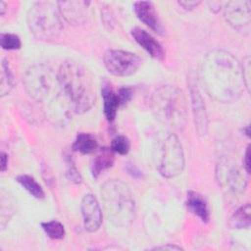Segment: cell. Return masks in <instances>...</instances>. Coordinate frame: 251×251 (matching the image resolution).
Returning <instances> with one entry per match:
<instances>
[{"instance_id":"obj_1","label":"cell","mask_w":251,"mask_h":251,"mask_svg":"<svg viewBox=\"0 0 251 251\" xmlns=\"http://www.w3.org/2000/svg\"><path fill=\"white\" fill-rule=\"evenodd\" d=\"M200 78L208 95L221 103L236 101L246 88L242 64L230 52H208L200 66Z\"/></svg>"},{"instance_id":"obj_2","label":"cell","mask_w":251,"mask_h":251,"mask_svg":"<svg viewBox=\"0 0 251 251\" xmlns=\"http://www.w3.org/2000/svg\"><path fill=\"white\" fill-rule=\"evenodd\" d=\"M57 75L61 90L73 111L81 114L92 108L96 101V88L87 68L75 61H65Z\"/></svg>"},{"instance_id":"obj_3","label":"cell","mask_w":251,"mask_h":251,"mask_svg":"<svg viewBox=\"0 0 251 251\" xmlns=\"http://www.w3.org/2000/svg\"><path fill=\"white\" fill-rule=\"evenodd\" d=\"M103 205L109 221L118 227L129 226L135 218V201L129 187L119 179L101 186Z\"/></svg>"},{"instance_id":"obj_4","label":"cell","mask_w":251,"mask_h":251,"mask_svg":"<svg viewBox=\"0 0 251 251\" xmlns=\"http://www.w3.org/2000/svg\"><path fill=\"white\" fill-rule=\"evenodd\" d=\"M151 108L156 118L167 126L180 130L187 122L186 98L178 87L162 85L151 96Z\"/></svg>"},{"instance_id":"obj_5","label":"cell","mask_w":251,"mask_h":251,"mask_svg":"<svg viewBox=\"0 0 251 251\" xmlns=\"http://www.w3.org/2000/svg\"><path fill=\"white\" fill-rule=\"evenodd\" d=\"M26 21L30 32L40 40L57 38L64 28L58 5L50 1L35 2L27 12Z\"/></svg>"},{"instance_id":"obj_6","label":"cell","mask_w":251,"mask_h":251,"mask_svg":"<svg viewBox=\"0 0 251 251\" xmlns=\"http://www.w3.org/2000/svg\"><path fill=\"white\" fill-rule=\"evenodd\" d=\"M24 85L28 96L36 102L45 103L54 89L60 88L57 73L43 64L29 67L24 75Z\"/></svg>"},{"instance_id":"obj_7","label":"cell","mask_w":251,"mask_h":251,"mask_svg":"<svg viewBox=\"0 0 251 251\" xmlns=\"http://www.w3.org/2000/svg\"><path fill=\"white\" fill-rule=\"evenodd\" d=\"M184 153L182 145L176 134H169L161 143L157 161L159 173L167 177H174L184 169Z\"/></svg>"},{"instance_id":"obj_8","label":"cell","mask_w":251,"mask_h":251,"mask_svg":"<svg viewBox=\"0 0 251 251\" xmlns=\"http://www.w3.org/2000/svg\"><path fill=\"white\" fill-rule=\"evenodd\" d=\"M105 68L116 76H127L135 74L142 64L141 58L132 52L111 49L103 57Z\"/></svg>"},{"instance_id":"obj_9","label":"cell","mask_w":251,"mask_h":251,"mask_svg":"<svg viewBox=\"0 0 251 251\" xmlns=\"http://www.w3.org/2000/svg\"><path fill=\"white\" fill-rule=\"evenodd\" d=\"M216 176L219 184L233 193H242L247 185V179L236 164L222 158L216 167Z\"/></svg>"},{"instance_id":"obj_10","label":"cell","mask_w":251,"mask_h":251,"mask_svg":"<svg viewBox=\"0 0 251 251\" xmlns=\"http://www.w3.org/2000/svg\"><path fill=\"white\" fill-rule=\"evenodd\" d=\"M225 18L230 26L238 31L249 28L251 23V8L249 1H229L225 7Z\"/></svg>"},{"instance_id":"obj_11","label":"cell","mask_w":251,"mask_h":251,"mask_svg":"<svg viewBox=\"0 0 251 251\" xmlns=\"http://www.w3.org/2000/svg\"><path fill=\"white\" fill-rule=\"evenodd\" d=\"M189 92L191 98V106L195 128L198 135L204 136L207 134L208 131V116L201 92L196 82L193 80L189 82Z\"/></svg>"},{"instance_id":"obj_12","label":"cell","mask_w":251,"mask_h":251,"mask_svg":"<svg viewBox=\"0 0 251 251\" xmlns=\"http://www.w3.org/2000/svg\"><path fill=\"white\" fill-rule=\"evenodd\" d=\"M83 226L89 232L99 229L102 224V211L96 197L90 193L85 194L80 204Z\"/></svg>"},{"instance_id":"obj_13","label":"cell","mask_w":251,"mask_h":251,"mask_svg":"<svg viewBox=\"0 0 251 251\" xmlns=\"http://www.w3.org/2000/svg\"><path fill=\"white\" fill-rule=\"evenodd\" d=\"M60 15L70 25H78L86 22L89 1H59L57 2Z\"/></svg>"},{"instance_id":"obj_14","label":"cell","mask_w":251,"mask_h":251,"mask_svg":"<svg viewBox=\"0 0 251 251\" xmlns=\"http://www.w3.org/2000/svg\"><path fill=\"white\" fill-rule=\"evenodd\" d=\"M133 10L137 18L155 32L162 34L163 26L158 18L157 12L152 2L137 1L133 4Z\"/></svg>"},{"instance_id":"obj_15","label":"cell","mask_w":251,"mask_h":251,"mask_svg":"<svg viewBox=\"0 0 251 251\" xmlns=\"http://www.w3.org/2000/svg\"><path fill=\"white\" fill-rule=\"evenodd\" d=\"M131 36L133 39L154 59L163 60L165 51L161 44L146 30L134 27L131 29Z\"/></svg>"},{"instance_id":"obj_16","label":"cell","mask_w":251,"mask_h":251,"mask_svg":"<svg viewBox=\"0 0 251 251\" xmlns=\"http://www.w3.org/2000/svg\"><path fill=\"white\" fill-rule=\"evenodd\" d=\"M102 97H103V110L106 119L113 122L116 118L118 109L121 107L118 94L114 91L112 85L108 81L102 84Z\"/></svg>"},{"instance_id":"obj_17","label":"cell","mask_w":251,"mask_h":251,"mask_svg":"<svg viewBox=\"0 0 251 251\" xmlns=\"http://www.w3.org/2000/svg\"><path fill=\"white\" fill-rule=\"evenodd\" d=\"M186 206L187 209L197 216L202 222L207 223L210 220V213L208 204L205 198L196 191H188L186 197Z\"/></svg>"},{"instance_id":"obj_18","label":"cell","mask_w":251,"mask_h":251,"mask_svg":"<svg viewBox=\"0 0 251 251\" xmlns=\"http://www.w3.org/2000/svg\"><path fill=\"white\" fill-rule=\"evenodd\" d=\"M114 164V152L110 148H102L93 159L91 164V175L94 178L98 176L104 171L110 169Z\"/></svg>"},{"instance_id":"obj_19","label":"cell","mask_w":251,"mask_h":251,"mask_svg":"<svg viewBox=\"0 0 251 251\" xmlns=\"http://www.w3.org/2000/svg\"><path fill=\"white\" fill-rule=\"evenodd\" d=\"M251 224V207L249 203L240 206L227 221V226L231 229L248 228Z\"/></svg>"},{"instance_id":"obj_20","label":"cell","mask_w":251,"mask_h":251,"mask_svg":"<svg viewBox=\"0 0 251 251\" xmlns=\"http://www.w3.org/2000/svg\"><path fill=\"white\" fill-rule=\"evenodd\" d=\"M98 148V142L96 138L86 132H79L73 144V149L81 154H91Z\"/></svg>"},{"instance_id":"obj_21","label":"cell","mask_w":251,"mask_h":251,"mask_svg":"<svg viewBox=\"0 0 251 251\" xmlns=\"http://www.w3.org/2000/svg\"><path fill=\"white\" fill-rule=\"evenodd\" d=\"M15 85V77L10 69L9 62L6 59L1 63V83H0V95L4 97L9 94Z\"/></svg>"},{"instance_id":"obj_22","label":"cell","mask_w":251,"mask_h":251,"mask_svg":"<svg viewBox=\"0 0 251 251\" xmlns=\"http://www.w3.org/2000/svg\"><path fill=\"white\" fill-rule=\"evenodd\" d=\"M17 181L34 198L43 199L44 191L40 184L30 176L28 175H21L17 176Z\"/></svg>"},{"instance_id":"obj_23","label":"cell","mask_w":251,"mask_h":251,"mask_svg":"<svg viewBox=\"0 0 251 251\" xmlns=\"http://www.w3.org/2000/svg\"><path fill=\"white\" fill-rule=\"evenodd\" d=\"M41 227L45 234L51 239H63L65 236V227L58 221L41 223Z\"/></svg>"},{"instance_id":"obj_24","label":"cell","mask_w":251,"mask_h":251,"mask_svg":"<svg viewBox=\"0 0 251 251\" xmlns=\"http://www.w3.org/2000/svg\"><path fill=\"white\" fill-rule=\"evenodd\" d=\"M1 47L4 50H17L22 46L20 37L14 33H1L0 35Z\"/></svg>"},{"instance_id":"obj_25","label":"cell","mask_w":251,"mask_h":251,"mask_svg":"<svg viewBox=\"0 0 251 251\" xmlns=\"http://www.w3.org/2000/svg\"><path fill=\"white\" fill-rule=\"evenodd\" d=\"M65 163H66V176H67V178L71 182H73V183H75V184L80 183L82 178H81V176H80L77 168L75 165V162H74L72 156H69V155L66 156Z\"/></svg>"},{"instance_id":"obj_26","label":"cell","mask_w":251,"mask_h":251,"mask_svg":"<svg viewBox=\"0 0 251 251\" xmlns=\"http://www.w3.org/2000/svg\"><path fill=\"white\" fill-rule=\"evenodd\" d=\"M111 149L114 153H118L120 155H126L128 153L130 149L129 139L125 135L116 136L111 143Z\"/></svg>"},{"instance_id":"obj_27","label":"cell","mask_w":251,"mask_h":251,"mask_svg":"<svg viewBox=\"0 0 251 251\" xmlns=\"http://www.w3.org/2000/svg\"><path fill=\"white\" fill-rule=\"evenodd\" d=\"M117 94H118V97H119V100H120V104H121V106H123L131 99L132 89L128 86H124V87L119 89Z\"/></svg>"},{"instance_id":"obj_28","label":"cell","mask_w":251,"mask_h":251,"mask_svg":"<svg viewBox=\"0 0 251 251\" xmlns=\"http://www.w3.org/2000/svg\"><path fill=\"white\" fill-rule=\"evenodd\" d=\"M242 71H243V77L244 82L247 90L249 91V85H250V59L249 57H246L243 65H242Z\"/></svg>"},{"instance_id":"obj_29","label":"cell","mask_w":251,"mask_h":251,"mask_svg":"<svg viewBox=\"0 0 251 251\" xmlns=\"http://www.w3.org/2000/svg\"><path fill=\"white\" fill-rule=\"evenodd\" d=\"M177 3L184 10H192V9L196 8L201 3V1H199V0H180Z\"/></svg>"},{"instance_id":"obj_30","label":"cell","mask_w":251,"mask_h":251,"mask_svg":"<svg viewBox=\"0 0 251 251\" xmlns=\"http://www.w3.org/2000/svg\"><path fill=\"white\" fill-rule=\"evenodd\" d=\"M243 168L246 172V174H250V147L248 146L243 158Z\"/></svg>"},{"instance_id":"obj_31","label":"cell","mask_w":251,"mask_h":251,"mask_svg":"<svg viewBox=\"0 0 251 251\" xmlns=\"http://www.w3.org/2000/svg\"><path fill=\"white\" fill-rule=\"evenodd\" d=\"M127 172H128V174H130L134 177H141L142 176V174L133 165H130V166L127 167Z\"/></svg>"},{"instance_id":"obj_32","label":"cell","mask_w":251,"mask_h":251,"mask_svg":"<svg viewBox=\"0 0 251 251\" xmlns=\"http://www.w3.org/2000/svg\"><path fill=\"white\" fill-rule=\"evenodd\" d=\"M0 160H1V171L5 172L7 170V167H8V156H7V154L2 152Z\"/></svg>"},{"instance_id":"obj_33","label":"cell","mask_w":251,"mask_h":251,"mask_svg":"<svg viewBox=\"0 0 251 251\" xmlns=\"http://www.w3.org/2000/svg\"><path fill=\"white\" fill-rule=\"evenodd\" d=\"M154 250H181L182 248L180 246H176V245H164V246H158L153 248Z\"/></svg>"},{"instance_id":"obj_34","label":"cell","mask_w":251,"mask_h":251,"mask_svg":"<svg viewBox=\"0 0 251 251\" xmlns=\"http://www.w3.org/2000/svg\"><path fill=\"white\" fill-rule=\"evenodd\" d=\"M5 12H6V4H5V2L1 1L0 2V15L4 16Z\"/></svg>"}]
</instances>
